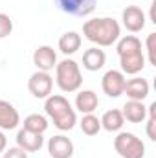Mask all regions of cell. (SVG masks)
Listing matches in <instances>:
<instances>
[{
	"instance_id": "10",
	"label": "cell",
	"mask_w": 156,
	"mask_h": 158,
	"mask_svg": "<svg viewBox=\"0 0 156 158\" xmlns=\"http://www.w3.org/2000/svg\"><path fill=\"white\" fill-rule=\"evenodd\" d=\"M33 64L40 72H50L57 64V53L51 46H39L33 52Z\"/></svg>"
},
{
	"instance_id": "21",
	"label": "cell",
	"mask_w": 156,
	"mask_h": 158,
	"mask_svg": "<svg viewBox=\"0 0 156 158\" xmlns=\"http://www.w3.org/2000/svg\"><path fill=\"white\" fill-rule=\"evenodd\" d=\"M48 125L50 123H48V119L44 118V116H40V114H30V116L24 118V127L22 129L37 132V134H44L46 129H48Z\"/></svg>"
},
{
	"instance_id": "8",
	"label": "cell",
	"mask_w": 156,
	"mask_h": 158,
	"mask_svg": "<svg viewBox=\"0 0 156 158\" xmlns=\"http://www.w3.org/2000/svg\"><path fill=\"white\" fill-rule=\"evenodd\" d=\"M121 20H123V26L130 31V33H138L145 28V13L142 7L138 6H127L121 13Z\"/></svg>"
},
{
	"instance_id": "6",
	"label": "cell",
	"mask_w": 156,
	"mask_h": 158,
	"mask_svg": "<svg viewBox=\"0 0 156 158\" xmlns=\"http://www.w3.org/2000/svg\"><path fill=\"white\" fill-rule=\"evenodd\" d=\"M55 6L72 17H86L90 13H94L97 0H53Z\"/></svg>"
},
{
	"instance_id": "11",
	"label": "cell",
	"mask_w": 156,
	"mask_h": 158,
	"mask_svg": "<svg viewBox=\"0 0 156 158\" xmlns=\"http://www.w3.org/2000/svg\"><path fill=\"white\" fill-rule=\"evenodd\" d=\"M149 81L143 77H132L129 81H125V88H123V94H127L129 99L132 101H143L147 96H149Z\"/></svg>"
},
{
	"instance_id": "23",
	"label": "cell",
	"mask_w": 156,
	"mask_h": 158,
	"mask_svg": "<svg viewBox=\"0 0 156 158\" xmlns=\"http://www.w3.org/2000/svg\"><path fill=\"white\" fill-rule=\"evenodd\" d=\"M147 114H149V119H147V136L149 140H156V132H154V127H156V101L151 103L147 107Z\"/></svg>"
},
{
	"instance_id": "22",
	"label": "cell",
	"mask_w": 156,
	"mask_h": 158,
	"mask_svg": "<svg viewBox=\"0 0 156 158\" xmlns=\"http://www.w3.org/2000/svg\"><path fill=\"white\" fill-rule=\"evenodd\" d=\"M79 125H81V131L86 136H96L101 131V121H99L97 116H94V114H84Z\"/></svg>"
},
{
	"instance_id": "17",
	"label": "cell",
	"mask_w": 156,
	"mask_h": 158,
	"mask_svg": "<svg viewBox=\"0 0 156 158\" xmlns=\"http://www.w3.org/2000/svg\"><path fill=\"white\" fill-rule=\"evenodd\" d=\"M99 107L97 94L94 90H81L76 96V109L83 114H94V110Z\"/></svg>"
},
{
	"instance_id": "7",
	"label": "cell",
	"mask_w": 156,
	"mask_h": 158,
	"mask_svg": "<svg viewBox=\"0 0 156 158\" xmlns=\"http://www.w3.org/2000/svg\"><path fill=\"white\" fill-rule=\"evenodd\" d=\"M125 74L121 70H109L101 79V88L109 98H119L125 88Z\"/></svg>"
},
{
	"instance_id": "13",
	"label": "cell",
	"mask_w": 156,
	"mask_h": 158,
	"mask_svg": "<svg viewBox=\"0 0 156 158\" xmlns=\"http://www.w3.org/2000/svg\"><path fill=\"white\" fill-rule=\"evenodd\" d=\"M20 123L18 110L6 99H0V129L2 131H13Z\"/></svg>"
},
{
	"instance_id": "18",
	"label": "cell",
	"mask_w": 156,
	"mask_h": 158,
	"mask_svg": "<svg viewBox=\"0 0 156 158\" xmlns=\"http://www.w3.org/2000/svg\"><path fill=\"white\" fill-rule=\"evenodd\" d=\"M81 48V35L77 31H66L61 35L59 39V50L64 53V55H74Z\"/></svg>"
},
{
	"instance_id": "5",
	"label": "cell",
	"mask_w": 156,
	"mask_h": 158,
	"mask_svg": "<svg viewBox=\"0 0 156 158\" xmlns=\"http://www.w3.org/2000/svg\"><path fill=\"white\" fill-rule=\"evenodd\" d=\"M28 88H30V92H31L33 98H37V99H46L48 96H51L53 77H51L48 72L37 70L35 74H31V77L28 81Z\"/></svg>"
},
{
	"instance_id": "27",
	"label": "cell",
	"mask_w": 156,
	"mask_h": 158,
	"mask_svg": "<svg viewBox=\"0 0 156 158\" xmlns=\"http://www.w3.org/2000/svg\"><path fill=\"white\" fill-rule=\"evenodd\" d=\"M6 147H7V138H6V134L0 131V153H4Z\"/></svg>"
},
{
	"instance_id": "2",
	"label": "cell",
	"mask_w": 156,
	"mask_h": 158,
	"mask_svg": "<svg viewBox=\"0 0 156 158\" xmlns=\"http://www.w3.org/2000/svg\"><path fill=\"white\" fill-rule=\"evenodd\" d=\"M44 110L59 131H72L77 123L76 110L72 109L70 101L61 94L48 96L46 103H44Z\"/></svg>"
},
{
	"instance_id": "3",
	"label": "cell",
	"mask_w": 156,
	"mask_h": 158,
	"mask_svg": "<svg viewBox=\"0 0 156 158\" xmlns=\"http://www.w3.org/2000/svg\"><path fill=\"white\" fill-rule=\"evenodd\" d=\"M55 83L63 92H77L83 85L81 68L74 59H64L55 64Z\"/></svg>"
},
{
	"instance_id": "9",
	"label": "cell",
	"mask_w": 156,
	"mask_h": 158,
	"mask_svg": "<svg viewBox=\"0 0 156 158\" xmlns=\"http://www.w3.org/2000/svg\"><path fill=\"white\" fill-rule=\"evenodd\" d=\"M48 153L51 158H72L74 155V143L70 138L57 134L48 140Z\"/></svg>"
},
{
	"instance_id": "14",
	"label": "cell",
	"mask_w": 156,
	"mask_h": 158,
	"mask_svg": "<svg viewBox=\"0 0 156 158\" xmlns=\"http://www.w3.org/2000/svg\"><path fill=\"white\" fill-rule=\"evenodd\" d=\"M119 66H121V72L127 74V76L140 74L145 68V55H143V52H134V53L119 57Z\"/></svg>"
},
{
	"instance_id": "20",
	"label": "cell",
	"mask_w": 156,
	"mask_h": 158,
	"mask_svg": "<svg viewBox=\"0 0 156 158\" xmlns=\"http://www.w3.org/2000/svg\"><path fill=\"white\" fill-rule=\"evenodd\" d=\"M116 52H117L119 57L129 55V53H134V52H142V40L138 39L136 35H125V37L117 39Z\"/></svg>"
},
{
	"instance_id": "24",
	"label": "cell",
	"mask_w": 156,
	"mask_h": 158,
	"mask_svg": "<svg viewBox=\"0 0 156 158\" xmlns=\"http://www.w3.org/2000/svg\"><path fill=\"white\" fill-rule=\"evenodd\" d=\"M11 31H13V20H11V17L6 15V13H0V39L9 37Z\"/></svg>"
},
{
	"instance_id": "26",
	"label": "cell",
	"mask_w": 156,
	"mask_h": 158,
	"mask_svg": "<svg viewBox=\"0 0 156 158\" xmlns=\"http://www.w3.org/2000/svg\"><path fill=\"white\" fill-rule=\"evenodd\" d=\"M2 158H28V153L20 147H11L7 151H4V156Z\"/></svg>"
},
{
	"instance_id": "19",
	"label": "cell",
	"mask_w": 156,
	"mask_h": 158,
	"mask_svg": "<svg viewBox=\"0 0 156 158\" xmlns=\"http://www.w3.org/2000/svg\"><path fill=\"white\" fill-rule=\"evenodd\" d=\"M99 121H101V129H105V131H109V132H117V131L123 127V123H125L121 110H117V109L107 110Z\"/></svg>"
},
{
	"instance_id": "1",
	"label": "cell",
	"mask_w": 156,
	"mask_h": 158,
	"mask_svg": "<svg viewBox=\"0 0 156 158\" xmlns=\"http://www.w3.org/2000/svg\"><path fill=\"white\" fill-rule=\"evenodd\" d=\"M83 35L90 42L107 48V46H112L114 42H117L119 35H121V28H119L117 20L112 17L92 19L83 24Z\"/></svg>"
},
{
	"instance_id": "25",
	"label": "cell",
	"mask_w": 156,
	"mask_h": 158,
	"mask_svg": "<svg viewBox=\"0 0 156 158\" xmlns=\"http://www.w3.org/2000/svg\"><path fill=\"white\" fill-rule=\"evenodd\" d=\"M154 40H156V33H149V37H147V53H149V63L156 66V48H154Z\"/></svg>"
},
{
	"instance_id": "15",
	"label": "cell",
	"mask_w": 156,
	"mask_h": 158,
	"mask_svg": "<svg viewBox=\"0 0 156 158\" xmlns=\"http://www.w3.org/2000/svg\"><path fill=\"white\" fill-rule=\"evenodd\" d=\"M107 63V55L103 50H99L97 46L94 48H88L84 53H83V66L88 70V72H97L105 66Z\"/></svg>"
},
{
	"instance_id": "16",
	"label": "cell",
	"mask_w": 156,
	"mask_h": 158,
	"mask_svg": "<svg viewBox=\"0 0 156 158\" xmlns=\"http://www.w3.org/2000/svg\"><path fill=\"white\" fill-rule=\"evenodd\" d=\"M123 119L130 121V123H142L143 119L147 118V107L143 105V101H132L129 99L125 105H123Z\"/></svg>"
},
{
	"instance_id": "4",
	"label": "cell",
	"mask_w": 156,
	"mask_h": 158,
	"mask_svg": "<svg viewBox=\"0 0 156 158\" xmlns=\"http://www.w3.org/2000/svg\"><path fill=\"white\" fill-rule=\"evenodd\" d=\"M114 149L121 158L145 156V143L132 132H119L114 138Z\"/></svg>"
},
{
	"instance_id": "12",
	"label": "cell",
	"mask_w": 156,
	"mask_h": 158,
	"mask_svg": "<svg viewBox=\"0 0 156 158\" xmlns=\"http://www.w3.org/2000/svg\"><path fill=\"white\" fill-rule=\"evenodd\" d=\"M42 145H44V138H42V134L31 132V131H26V129H20V131L17 132V147L24 149L26 153L40 151Z\"/></svg>"
}]
</instances>
